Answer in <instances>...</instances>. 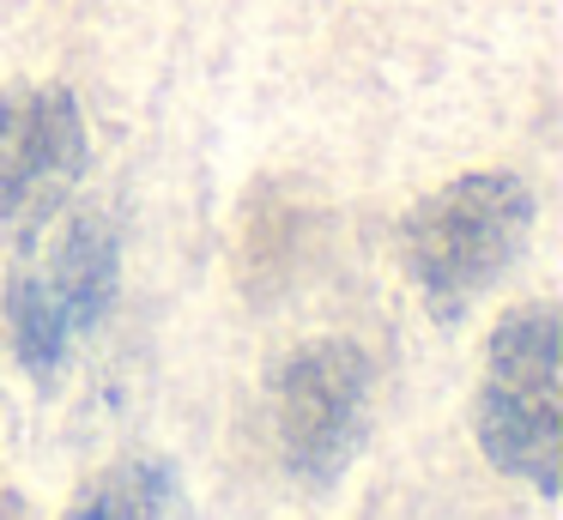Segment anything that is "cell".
Segmentation results:
<instances>
[{"mask_svg": "<svg viewBox=\"0 0 563 520\" xmlns=\"http://www.w3.org/2000/svg\"><path fill=\"white\" fill-rule=\"evenodd\" d=\"M122 290V230L110 212L86 206L31 224V248L7 278V339L25 375L55 381L74 351L103 327Z\"/></svg>", "mask_w": 563, "mask_h": 520, "instance_id": "1", "label": "cell"}, {"mask_svg": "<svg viewBox=\"0 0 563 520\" xmlns=\"http://www.w3.org/2000/svg\"><path fill=\"white\" fill-rule=\"evenodd\" d=\"M279 454L303 484H333L369 430V357L352 339H309L273 375Z\"/></svg>", "mask_w": 563, "mask_h": 520, "instance_id": "4", "label": "cell"}, {"mask_svg": "<svg viewBox=\"0 0 563 520\" xmlns=\"http://www.w3.org/2000/svg\"><path fill=\"white\" fill-rule=\"evenodd\" d=\"M86 157V109L67 85H0V224L55 218Z\"/></svg>", "mask_w": 563, "mask_h": 520, "instance_id": "5", "label": "cell"}, {"mask_svg": "<svg viewBox=\"0 0 563 520\" xmlns=\"http://www.w3.org/2000/svg\"><path fill=\"white\" fill-rule=\"evenodd\" d=\"M533 236V188L515 169H466L400 218V266L437 321L473 309Z\"/></svg>", "mask_w": 563, "mask_h": 520, "instance_id": "2", "label": "cell"}, {"mask_svg": "<svg viewBox=\"0 0 563 520\" xmlns=\"http://www.w3.org/2000/svg\"><path fill=\"white\" fill-rule=\"evenodd\" d=\"M473 423L490 466L509 472V478H527L539 496H558L563 406H558V309L551 302H521L490 327Z\"/></svg>", "mask_w": 563, "mask_h": 520, "instance_id": "3", "label": "cell"}, {"mask_svg": "<svg viewBox=\"0 0 563 520\" xmlns=\"http://www.w3.org/2000/svg\"><path fill=\"white\" fill-rule=\"evenodd\" d=\"M62 520H188L183 478L158 454H128L103 466Z\"/></svg>", "mask_w": 563, "mask_h": 520, "instance_id": "6", "label": "cell"}]
</instances>
